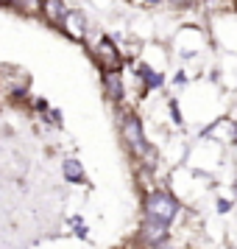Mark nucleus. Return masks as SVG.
<instances>
[{
	"label": "nucleus",
	"instance_id": "nucleus-14",
	"mask_svg": "<svg viewBox=\"0 0 237 249\" xmlns=\"http://www.w3.org/2000/svg\"><path fill=\"white\" fill-rule=\"evenodd\" d=\"M148 3H159V0H148Z\"/></svg>",
	"mask_w": 237,
	"mask_h": 249
},
{
	"label": "nucleus",
	"instance_id": "nucleus-7",
	"mask_svg": "<svg viewBox=\"0 0 237 249\" xmlns=\"http://www.w3.org/2000/svg\"><path fill=\"white\" fill-rule=\"evenodd\" d=\"M64 28H67V34L73 36V39H81L84 36V20H81L79 14H70L67 12V17H64Z\"/></svg>",
	"mask_w": 237,
	"mask_h": 249
},
{
	"label": "nucleus",
	"instance_id": "nucleus-10",
	"mask_svg": "<svg viewBox=\"0 0 237 249\" xmlns=\"http://www.w3.org/2000/svg\"><path fill=\"white\" fill-rule=\"evenodd\" d=\"M64 177H67L70 182H81V179H84L81 162H76V160H67V162H64Z\"/></svg>",
	"mask_w": 237,
	"mask_h": 249
},
{
	"label": "nucleus",
	"instance_id": "nucleus-2",
	"mask_svg": "<svg viewBox=\"0 0 237 249\" xmlns=\"http://www.w3.org/2000/svg\"><path fill=\"white\" fill-rule=\"evenodd\" d=\"M123 140L128 143V148L134 151L137 157H151V148L145 143V135H142V126L134 115H126L123 118Z\"/></svg>",
	"mask_w": 237,
	"mask_h": 249
},
{
	"label": "nucleus",
	"instance_id": "nucleus-13",
	"mask_svg": "<svg viewBox=\"0 0 237 249\" xmlns=\"http://www.w3.org/2000/svg\"><path fill=\"white\" fill-rule=\"evenodd\" d=\"M170 3H173V6H187L190 0H170Z\"/></svg>",
	"mask_w": 237,
	"mask_h": 249
},
{
	"label": "nucleus",
	"instance_id": "nucleus-12",
	"mask_svg": "<svg viewBox=\"0 0 237 249\" xmlns=\"http://www.w3.org/2000/svg\"><path fill=\"white\" fill-rule=\"evenodd\" d=\"M218 210H221V213H229V210H232V202L221 199V202H218Z\"/></svg>",
	"mask_w": 237,
	"mask_h": 249
},
{
	"label": "nucleus",
	"instance_id": "nucleus-4",
	"mask_svg": "<svg viewBox=\"0 0 237 249\" xmlns=\"http://www.w3.org/2000/svg\"><path fill=\"white\" fill-rule=\"evenodd\" d=\"M168 224H162V221H154V218H148L142 221V227H140V238L145 241L148 247H159V244H165L168 241Z\"/></svg>",
	"mask_w": 237,
	"mask_h": 249
},
{
	"label": "nucleus",
	"instance_id": "nucleus-3",
	"mask_svg": "<svg viewBox=\"0 0 237 249\" xmlns=\"http://www.w3.org/2000/svg\"><path fill=\"white\" fill-rule=\"evenodd\" d=\"M95 59H98V65H101L106 73H117L120 65H123L120 51L112 45V39H101V42H98V48H95Z\"/></svg>",
	"mask_w": 237,
	"mask_h": 249
},
{
	"label": "nucleus",
	"instance_id": "nucleus-5",
	"mask_svg": "<svg viewBox=\"0 0 237 249\" xmlns=\"http://www.w3.org/2000/svg\"><path fill=\"white\" fill-rule=\"evenodd\" d=\"M204 137H221L223 143H237V126H235V121L221 118V121H215V124L204 132Z\"/></svg>",
	"mask_w": 237,
	"mask_h": 249
},
{
	"label": "nucleus",
	"instance_id": "nucleus-9",
	"mask_svg": "<svg viewBox=\"0 0 237 249\" xmlns=\"http://www.w3.org/2000/svg\"><path fill=\"white\" fill-rule=\"evenodd\" d=\"M12 6L17 9V12H23V14L42 12V0H12Z\"/></svg>",
	"mask_w": 237,
	"mask_h": 249
},
{
	"label": "nucleus",
	"instance_id": "nucleus-8",
	"mask_svg": "<svg viewBox=\"0 0 237 249\" xmlns=\"http://www.w3.org/2000/svg\"><path fill=\"white\" fill-rule=\"evenodd\" d=\"M106 92H109V98H114V101L123 98V84H120V76L117 73H106Z\"/></svg>",
	"mask_w": 237,
	"mask_h": 249
},
{
	"label": "nucleus",
	"instance_id": "nucleus-6",
	"mask_svg": "<svg viewBox=\"0 0 237 249\" xmlns=\"http://www.w3.org/2000/svg\"><path fill=\"white\" fill-rule=\"evenodd\" d=\"M42 12H45V17H47L50 25H62L64 17H67V9H64L62 0H42Z\"/></svg>",
	"mask_w": 237,
	"mask_h": 249
},
{
	"label": "nucleus",
	"instance_id": "nucleus-11",
	"mask_svg": "<svg viewBox=\"0 0 237 249\" xmlns=\"http://www.w3.org/2000/svg\"><path fill=\"white\" fill-rule=\"evenodd\" d=\"M140 73H142V79L148 81V87H159V84H162V76L154 73L151 68H140Z\"/></svg>",
	"mask_w": 237,
	"mask_h": 249
},
{
	"label": "nucleus",
	"instance_id": "nucleus-1",
	"mask_svg": "<svg viewBox=\"0 0 237 249\" xmlns=\"http://www.w3.org/2000/svg\"><path fill=\"white\" fill-rule=\"evenodd\" d=\"M145 215L162 224H170L176 215H179V202L165 191H151L145 196Z\"/></svg>",
	"mask_w": 237,
	"mask_h": 249
}]
</instances>
